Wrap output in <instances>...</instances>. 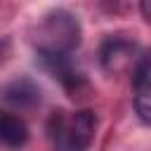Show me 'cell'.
<instances>
[{
  "instance_id": "5b68a950",
  "label": "cell",
  "mask_w": 151,
  "mask_h": 151,
  "mask_svg": "<svg viewBox=\"0 0 151 151\" xmlns=\"http://www.w3.org/2000/svg\"><path fill=\"white\" fill-rule=\"evenodd\" d=\"M28 142V127L26 123L9 113V111H0V144L7 149H21Z\"/></svg>"
},
{
  "instance_id": "6da1fadb",
  "label": "cell",
  "mask_w": 151,
  "mask_h": 151,
  "mask_svg": "<svg viewBox=\"0 0 151 151\" xmlns=\"http://www.w3.org/2000/svg\"><path fill=\"white\" fill-rule=\"evenodd\" d=\"M80 24L78 17L68 9H52L47 12L33 35L38 54H71L80 45Z\"/></svg>"
},
{
  "instance_id": "52a82bcc",
  "label": "cell",
  "mask_w": 151,
  "mask_h": 151,
  "mask_svg": "<svg viewBox=\"0 0 151 151\" xmlns=\"http://www.w3.org/2000/svg\"><path fill=\"white\" fill-rule=\"evenodd\" d=\"M139 12H142V17L151 24V0H142V2H139Z\"/></svg>"
},
{
  "instance_id": "ba28073f",
  "label": "cell",
  "mask_w": 151,
  "mask_h": 151,
  "mask_svg": "<svg viewBox=\"0 0 151 151\" xmlns=\"http://www.w3.org/2000/svg\"><path fill=\"white\" fill-rule=\"evenodd\" d=\"M5 50H7V42H5V40H0V61L5 59Z\"/></svg>"
},
{
  "instance_id": "7a4b0ae2",
  "label": "cell",
  "mask_w": 151,
  "mask_h": 151,
  "mask_svg": "<svg viewBox=\"0 0 151 151\" xmlns=\"http://www.w3.org/2000/svg\"><path fill=\"white\" fill-rule=\"evenodd\" d=\"M97 132V116L90 109L64 116V111L52 113L50 137L57 151H87Z\"/></svg>"
},
{
  "instance_id": "8992f818",
  "label": "cell",
  "mask_w": 151,
  "mask_h": 151,
  "mask_svg": "<svg viewBox=\"0 0 151 151\" xmlns=\"http://www.w3.org/2000/svg\"><path fill=\"white\" fill-rule=\"evenodd\" d=\"M2 97H5V101L26 109V106H35L40 101V87L31 78H17V80L5 85Z\"/></svg>"
},
{
  "instance_id": "277c9868",
  "label": "cell",
  "mask_w": 151,
  "mask_h": 151,
  "mask_svg": "<svg viewBox=\"0 0 151 151\" xmlns=\"http://www.w3.org/2000/svg\"><path fill=\"white\" fill-rule=\"evenodd\" d=\"M130 73L134 87V111L142 123L151 125V50L139 52Z\"/></svg>"
},
{
  "instance_id": "3957f363",
  "label": "cell",
  "mask_w": 151,
  "mask_h": 151,
  "mask_svg": "<svg viewBox=\"0 0 151 151\" xmlns=\"http://www.w3.org/2000/svg\"><path fill=\"white\" fill-rule=\"evenodd\" d=\"M137 57H139V47L127 35H109L99 45V61L109 73L132 71Z\"/></svg>"
}]
</instances>
